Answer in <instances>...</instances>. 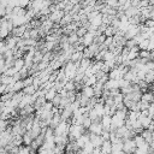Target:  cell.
Returning a JSON list of instances; mask_svg holds the SVG:
<instances>
[{
    "mask_svg": "<svg viewBox=\"0 0 154 154\" xmlns=\"http://www.w3.org/2000/svg\"><path fill=\"white\" fill-rule=\"evenodd\" d=\"M103 137L101 135H96V134H90V142L93 143L94 147H101V144L103 143Z\"/></svg>",
    "mask_w": 154,
    "mask_h": 154,
    "instance_id": "obj_1",
    "label": "cell"
},
{
    "mask_svg": "<svg viewBox=\"0 0 154 154\" xmlns=\"http://www.w3.org/2000/svg\"><path fill=\"white\" fill-rule=\"evenodd\" d=\"M101 153L102 154H111L112 153V142L109 140L103 141V143L101 144Z\"/></svg>",
    "mask_w": 154,
    "mask_h": 154,
    "instance_id": "obj_2",
    "label": "cell"
},
{
    "mask_svg": "<svg viewBox=\"0 0 154 154\" xmlns=\"http://www.w3.org/2000/svg\"><path fill=\"white\" fill-rule=\"evenodd\" d=\"M89 130L91 134L100 135L103 131V126H102V124H99V123H91V125L89 126Z\"/></svg>",
    "mask_w": 154,
    "mask_h": 154,
    "instance_id": "obj_3",
    "label": "cell"
},
{
    "mask_svg": "<svg viewBox=\"0 0 154 154\" xmlns=\"http://www.w3.org/2000/svg\"><path fill=\"white\" fill-rule=\"evenodd\" d=\"M94 146H93V143L89 141V142H87L85 143V146L82 148V152L84 153V154H93V150H94Z\"/></svg>",
    "mask_w": 154,
    "mask_h": 154,
    "instance_id": "obj_4",
    "label": "cell"
},
{
    "mask_svg": "<svg viewBox=\"0 0 154 154\" xmlns=\"http://www.w3.org/2000/svg\"><path fill=\"white\" fill-rule=\"evenodd\" d=\"M32 136H31V134H30V131H28V132H25L24 135H23V142H24V144H26V146H30V143L32 142Z\"/></svg>",
    "mask_w": 154,
    "mask_h": 154,
    "instance_id": "obj_5",
    "label": "cell"
},
{
    "mask_svg": "<svg viewBox=\"0 0 154 154\" xmlns=\"http://www.w3.org/2000/svg\"><path fill=\"white\" fill-rule=\"evenodd\" d=\"M55 95H57L55 89H51V90L46 94V99H47V100H53V99L55 97Z\"/></svg>",
    "mask_w": 154,
    "mask_h": 154,
    "instance_id": "obj_6",
    "label": "cell"
},
{
    "mask_svg": "<svg viewBox=\"0 0 154 154\" xmlns=\"http://www.w3.org/2000/svg\"><path fill=\"white\" fill-rule=\"evenodd\" d=\"M31 148L30 146H25V147H19V154H30Z\"/></svg>",
    "mask_w": 154,
    "mask_h": 154,
    "instance_id": "obj_7",
    "label": "cell"
},
{
    "mask_svg": "<svg viewBox=\"0 0 154 154\" xmlns=\"http://www.w3.org/2000/svg\"><path fill=\"white\" fill-rule=\"evenodd\" d=\"M93 154H102L101 153V147H95L93 150Z\"/></svg>",
    "mask_w": 154,
    "mask_h": 154,
    "instance_id": "obj_8",
    "label": "cell"
}]
</instances>
